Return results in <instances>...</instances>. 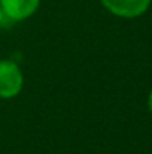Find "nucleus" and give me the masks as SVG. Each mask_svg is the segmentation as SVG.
<instances>
[{
	"label": "nucleus",
	"mask_w": 152,
	"mask_h": 154,
	"mask_svg": "<svg viewBox=\"0 0 152 154\" xmlns=\"http://www.w3.org/2000/svg\"><path fill=\"white\" fill-rule=\"evenodd\" d=\"M40 0H0L3 15L12 21H24L34 15Z\"/></svg>",
	"instance_id": "obj_3"
},
{
	"label": "nucleus",
	"mask_w": 152,
	"mask_h": 154,
	"mask_svg": "<svg viewBox=\"0 0 152 154\" xmlns=\"http://www.w3.org/2000/svg\"><path fill=\"white\" fill-rule=\"evenodd\" d=\"M101 5L119 18H137L143 15L152 0H100Z\"/></svg>",
	"instance_id": "obj_2"
},
{
	"label": "nucleus",
	"mask_w": 152,
	"mask_h": 154,
	"mask_svg": "<svg viewBox=\"0 0 152 154\" xmlns=\"http://www.w3.org/2000/svg\"><path fill=\"white\" fill-rule=\"evenodd\" d=\"M3 17H4V15H3V11H1V8H0V23H1V20H3Z\"/></svg>",
	"instance_id": "obj_5"
},
{
	"label": "nucleus",
	"mask_w": 152,
	"mask_h": 154,
	"mask_svg": "<svg viewBox=\"0 0 152 154\" xmlns=\"http://www.w3.org/2000/svg\"><path fill=\"white\" fill-rule=\"evenodd\" d=\"M148 108H149V111H151V114H152V90H151V93H149V96H148Z\"/></svg>",
	"instance_id": "obj_4"
},
{
	"label": "nucleus",
	"mask_w": 152,
	"mask_h": 154,
	"mask_svg": "<svg viewBox=\"0 0 152 154\" xmlns=\"http://www.w3.org/2000/svg\"><path fill=\"white\" fill-rule=\"evenodd\" d=\"M24 87V75L13 60H0V99L16 97Z\"/></svg>",
	"instance_id": "obj_1"
}]
</instances>
